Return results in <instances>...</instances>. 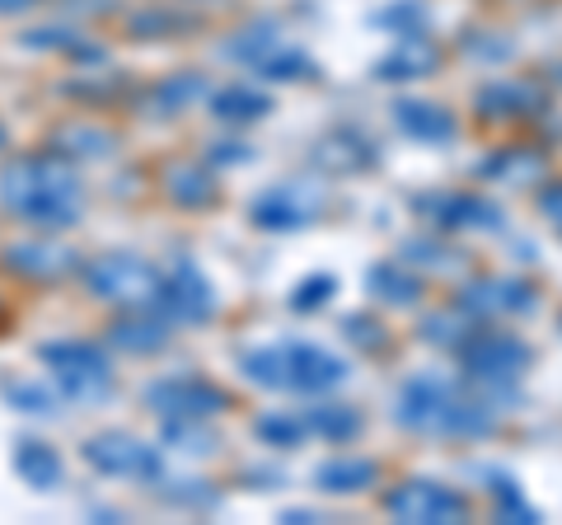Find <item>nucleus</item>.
I'll return each instance as SVG.
<instances>
[{
    "label": "nucleus",
    "instance_id": "obj_1",
    "mask_svg": "<svg viewBox=\"0 0 562 525\" xmlns=\"http://www.w3.org/2000/svg\"><path fill=\"white\" fill-rule=\"evenodd\" d=\"M0 206L38 231H70L80 221V179L61 150L20 155L0 169Z\"/></svg>",
    "mask_w": 562,
    "mask_h": 525
},
{
    "label": "nucleus",
    "instance_id": "obj_2",
    "mask_svg": "<svg viewBox=\"0 0 562 525\" xmlns=\"http://www.w3.org/2000/svg\"><path fill=\"white\" fill-rule=\"evenodd\" d=\"M394 417L422 436H483L497 423L487 404L469 399L460 384L441 376H413L394 399Z\"/></svg>",
    "mask_w": 562,
    "mask_h": 525
},
{
    "label": "nucleus",
    "instance_id": "obj_3",
    "mask_svg": "<svg viewBox=\"0 0 562 525\" xmlns=\"http://www.w3.org/2000/svg\"><path fill=\"white\" fill-rule=\"evenodd\" d=\"M244 380L258 390H286V394H328L347 380V361L333 357L319 343H268L239 357Z\"/></svg>",
    "mask_w": 562,
    "mask_h": 525
},
{
    "label": "nucleus",
    "instance_id": "obj_4",
    "mask_svg": "<svg viewBox=\"0 0 562 525\" xmlns=\"http://www.w3.org/2000/svg\"><path fill=\"white\" fill-rule=\"evenodd\" d=\"M38 361L52 371L57 390L76 404H103L113 394V366L103 357V347L80 343V338H61V343H43Z\"/></svg>",
    "mask_w": 562,
    "mask_h": 525
},
{
    "label": "nucleus",
    "instance_id": "obj_5",
    "mask_svg": "<svg viewBox=\"0 0 562 525\" xmlns=\"http://www.w3.org/2000/svg\"><path fill=\"white\" fill-rule=\"evenodd\" d=\"M85 287H90L94 301L146 310V305L160 301L165 272L150 268V262L136 258V254H103V258H94L90 268H85Z\"/></svg>",
    "mask_w": 562,
    "mask_h": 525
},
{
    "label": "nucleus",
    "instance_id": "obj_6",
    "mask_svg": "<svg viewBox=\"0 0 562 525\" xmlns=\"http://www.w3.org/2000/svg\"><path fill=\"white\" fill-rule=\"evenodd\" d=\"M324 206H328V192L314 179H286V183H272L268 192H258L249 206V221L258 231H305V225L324 216Z\"/></svg>",
    "mask_w": 562,
    "mask_h": 525
},
{
    "label": "nucleus",
    "instance_id": "obj_7",
    "mask_svg": "<svg viewBox=\"0 0 562 525\" xmlns=\"http://www.w3.org/2000/svg\"><path fill=\"white\" fill-rule=\"evenodd\" d=\"M80 455H85V465H94L99 474H109V479L155 483V479L165 474L160 450L146 446L132 432H99V436H90V442L80 446Z\"/></svg>",
    "mask_w": 562,
    "mask_h": 525
},
{
    "label": "nucleus",
    "instance_id": "obj_8",
    "mask_svg": "<svg viewBox=\"0 0 562 525\" xmlns=\"http://www.w3.org/2000/svg\"><path fill=\"white\" fill-rule=\"evenodd\" d=\"M384 512L394 521H408V525H454L469 516V502L436 479H408L384 498Z\"/></svg>",
    "mask_w": 562,
    "mask_h": 525
},
{
    "label": "nucleus",
    "instance_id": "obj_9",
    "mask_svg": "<svg viewBox=\"0 0 562 525\" xmlns=\"http://www.w3.org/2000/svg\"><path fill=\"white\" fill-rule=\"evenodd\" d=\"M464 371L483 384H506L516 380L525 366H530V347H525L516 334H497V328H483V334H469L464 347Z\"/></svg>",
    "mask_w": 562,
    "mask_h": 525
},
{
    "label": "nucleus",
    "instance_id": "obj_10",
    "mask_svg": "<svg viewBox=\"0 0 562 525\" xmlns=\"http://www.w3.org/2000/svg\"><path fill=\"white\" fill-rule=\"evenodd\" d=\"M146 404L160 417H216L231 409V394L198 376H173V380L146 384Z\"/></svg>",
    "mask_w": 562,
    "mask_h": 525
},
{
    "label": "nucleus",
    "instance_id": "obj_11",
    "mask_svg": "<svg viewBox=\"0 0 562 525\" xmlns=\"http://www.w3.org/2000/svg\"><path fill=\"white\" fill-rule=\"evenodd\" d=\"M155 310H165L173 324H202V320L216 314V291H211V282L198 272V262L179 258L165 272V287H160V301H155Z\"/></svg>",
    "mask_w": 562,
    "mask_h": 525
},
{
    "label": "nucleus",
    "instance_id": "obj_12",
    "mask_svg": "<svg viewBox=\"0 0 562 525\" xmlns=\"http://www.w3.org/2000/svg\"><path fill=\"white\" fill-rule=\"evenodd\" d=\"M0 262H5V272L29 277V282H61V277H70L80 268V258L70 254L66 244H52V239H20V244H10V249L0 254Z\"/></svg>",
    "mask_w": 562,
    "mask_h": 525
},
{
    "label": "nucleus",
    "instance_id": "obj_13",
    "mask_svg": "<svg viewBox=\"0 0 562 525\" xmlns=\"http://www.w3.org/2000/svg\"><path fill=\"white\" fill-rule=\"evenodd\" d=\"M454 305L464 314H479V320H487V314H525L535 310V287L520 282V277H479L460 291Z\"/></svg>",
    "mask_w": 562,
    "mask_h": 525
},
{
    "label": "nucleus",
    "instance_id": "obj_14",
    "mask_svg": "<svg viewBox=\"0 0 562 525\" xmlns=\"http://www.w3.org/2000/svg\"><path fill=\"white\" fill-rule=\"evenodd\" d=\"M422 212L431 216V225L441 231H497L502 212L487 198H473V192H436V198L417 202Z\"/></svg>",
    "mask_w": 562,
    "mask_h": 525
},
{
    "label": "nucleus",
    "instance_id": "obj_15",
    "mask_svg": "<svg viewBox=\"0 0 562 525\" xmlns=\"http://www.w3.org/2000/svg\"><path fill=\"white\" fill-rule=\"evenodd\" d=\"M169 338H173V320L165 310H155V305L122 314V320H113V328H109V343H117L122 353H132V357L160 353Z\"/></svg>",
    "mask_w": 562,
    "mask_h": 525
},
{
    "label": "nucleus",
    "instance_id": "obj_16",
    "mask_svg": "<svg viewBox=\"0 0 562 525\" xmlns=\"http://www.w3.org/2000/svg\"><path fill=\"white\" fill-rule=\"evenodd\" d=\"M394 127L403 136H413V142H431V146H441L460 132L450 109H441V103H422V99H398L394 103Z\"/></svg>",
    "mask_w": 562,
    "mask_h": 525
},
{
    "label": "nucleus",
    "instance_id": "obj_17",
    "mask_svg": "<svg viewBox=\"0 0 562 525\" xmlns=\"http://www.w3.org/2000/svg\"><path fill=\"white\" fill-rule=\"evenodd\" d=\"M436 62H441V52H436V43L427 38V33H398L394 52L380 62V80H417V76H431Z\"/></svg>",
    "mask_w": 562,
    "mask_h": 525
},
{
    "label": "nucleus",
    "instance_id": "obj_18",
    "mask_svg": "<svg viewBox=\"0 0 562 525\" xmlns=\"http://www.w3.org/2000/svg\"><path fill=\"white\" fill-rule=\"evenodd\" d=\"M14 469H20V479L33 488V493H52V488L66 479L61 455L52 450L47 442H38V436H24V442H14Z\"/></svg>",
    "mask_w": 562,
    "mask_h": 525
},
{
    "label": "nucleus",
    "instance_id": "obj_19",
    "mask_svg": "<svg viewBox=\"0 0 562 525\" xmlns=\"http://www.w3.org/2000/svg\"><path fill=\"white\" fill-rule=\"evenodd\" d=\"M165 192L179 206H188V212H198V206H216V179H211L206 165H169L165 169Z\"/></svg>",
    "mask_w": 562,
    "mask_h": 525
},
{
    "label": "nucleus",
    "instance_id": "obj_20",
    "mask_svg": "<svg viewBox=\"0 0 562 525\" xmlns=\"http://www.w3.org/2000/svg\"><path fill=\"white\" fill-rule=\"evenodd\" d=\"M206 109L221 122H258V118L272 113V99L262 90H254V85H221V90H211Z\"/></svg>",
    "mask_w": 562,
    "mask_h": 525
},
{
    "label": "nucleus",
    "instance_id": "obj_21",
    "mask_svg": "<svg viewBox=\"0 0 562 525\" xmlns=\"http://www.w3.org/2000/svg\"><path fill=\"white\" fill-rule=\"evenodd\" d=\"M380 479V465L375 460H357V455H342V460H324L314 469V483H319V493H361V488H371Z\"/></svg>",
    "mask_w": 562,
    "mask_h": 525
},
{
    "label": "nucleus",
    "instance_id": "obj_22",
    "mask_svg": "<svg viewBox=\"0 0 562 525\" xmlns=\"http://www.w3.org/2000/svg\"><path fill=\"white\" fill-rule=\"evenodd\" d=\"M371 160H375L371 146H366L361 136H351V132H328L324 142H314V165L328 169V174H357Z\"/></svg>",
    "mask_w": 562,
    "mask_h": 525
},
{
    "label": "nucleus",
    "instance_id": "obj_23",
    "mask_svg": "<svg viewBox=\"0 0 562 525\" xmlns=\"http://www.w3.org/2000/svg\"><path fill=\"white\" fill-rule=\"evenodd\" d=\"M198 99H211V85H206L198 71H179V76H169V80H160V85H150L146 109H150V113H183V109H192Z\"/></svg>",
    "mask_w": 562,
    "mask_h": 525
},
{
    "label": "nucleus",
    "instance_id": "obj_24",
    "mask_svg": "<svg viewBox=\"0 0 562 525\" xmlns=\"http://www.w3.org/2000/svg\"><path fill=\"white\" fill-rule=\"evenodd\" d=\"M281 47H286V38L277 33V24H249V29H239V38L225 43V57L244 62V66H254V71H258V66L268 57H277Z\"/></svg>",
    "mask_w": 562,
    "mask_h": 525
},
{
    "label": "nucleus",
    "instance_id": "obj_25",
    "mask_svg": "<svg viewBox=\"0 0 562 525\" xmlns=\"http://www.w3.org/2000/svg\"><path fill=\"white\" fill-rule=\"evenodd\" d=\"M366 287H371V295H380L384 305H417V295H422V282L403 262H375Z\"/></svg>",
    "mask_w": 562,
    "mask_h": 525
},
{
    "label": "nucleus",
    "instance_id": "obj_26",
    "mask_svg": "<svg viewBox=\"0 0 562 525\" xmlns=\"http://www.w3.org/2000/svg\"><path fill=\"white\" fill-rule=\"evenodd\" d=\"M539 109V94L530 90V85H487V90L479 94V113L502 122V118H525Z\"/></svg>",
    "mask_w": 562,
    "mask_h": 525
},
{
    "label": "nucleus",
    "instance_id": "obj_27",
    "mask_svg": "<svg viewBox=\"0 0 562 525\" xmlns=\"http://www.w3.org/2000/svg\"><path fill=\"white\" fill-rule=\"evenodd\" d=\"M52 150L80 155V160H103V155L113 150V132L90 127V122H66V127H57V136H52Z\"/></svg>",
    "mask_w": 562,
    "mask_h": 525
},
{
    "label": "nucleus",
    "instance_id": "obj_28",
    "mask_svg": "<svg viewBox=\"0 0 562 525\" xmlns=\"http://www.w3.org/2000/svg\"><path fill=\"white\" fill-rule=\"evenodd\" d=\"M305 427L319 432L324 442H351L361 432V413L351 404H314L305 409Z\"/></svg>",
    "mask_w": 562,
    "mask_h": 525
},
{
    "label": "nucleus",
    "instance_id": "obj_29",
    "mask_svg": "<svg viewBox=\"0 0 562 525\" xmlns=\"http://www.w3.org/2000/svg\"><path fill=\"white\" fill-rule=\"evenodd\" d=\"M0 394H5L10 409L33 413V417H47V413L61 409V394H52L47 384H38V380H5L0 384Z\"/></svg>",
    "mask_w": 562,
    "mask_h": 525
},
{
    "label": "nucleus",
    "instance_id": "obj_30",
    "mask_svg": "<svg viewBox=\"0 0 562 525\" xmlns=\"http://www.w3.org/2000/svg\"><path fill=\"white\" fill-rule=\"evenodd\" d=\"M487 179H506V183H535L539 174H543V155L535 150H502V155H492V160L483 165Z\"/></svg>",
    "mask_w": 562,
    "mask_h": 525
},
{
    "label": "nucleus",
    "instance_id": "obj_31",
    "mask_svg": "<svg viewBox=\"0 0 562 525\" xmlns=\"http://www.w3.org/2000/svg\"><path fill=\"white\" fill-rule=\"evenodd\" d=\"M160 436L169 446L188 450V455H211V450H216V436L206 432V417H165Z\"/></svg>",
    "mask_w": 562,
    "mask_h": 525
},
{
    "label": "nucleus",
    "instance_id": "obj_32",
    "mask_svg": "<svg viewBox=\"0 0 562 525\" xmlns=\"http://www.w3.org/2000/svg\"><path fill=\"white\" fill-rule=\"evenodd\" d=\"M305 417H295V413H262L258 417V436L268 446H281V450H291V446H301L305 442Z\"/></svg>",
    "mask_w": 562,
    "mask_h": 525
},
{
    "label": "nucleus",
    "instance_id": "obj_33",
    "mask_svg": "<svg viewBox=\"0 0 562 525\" xmlns=\"http://www.w3.org/2000/svg\"><path fill=\"white\" fill-rule=\"evenodd\" d=\"M473 334L469 328V314L454 305V310H446V314H431L427 324H422V338L427 343H441V347H464V338Z\"/></svg>",
    "mask_w": 562,
    "mask_h": 525
},
{
    "label": "nucleus",
    "instance_id": "obj_34",
    "mask_svg": "<svg viewBox=\"0 0 562 525\" xmlns=\"http://www.w3.org/2000/svg\"><path fill=\"white\" fill-rule=\"evenodd\" d=\"M310 71H314V66H310V57L301 47H281L277 57H268L258 66V76H268V80H305Z\"/></svg>",
    "mask_w": 562,
    "mask_h": 525
},
{
    "label": "nucleus",
    "instance_id": "obj_35",
    "mask_svg": "<svg viewBox=\"0 0 562 525\" xmlns=\"http://www.w3.org/2000/svg\"><path fill=\"white\" fill-rule=\"evenodd\" d=\"M492 498H497V516H512V521H525V525L535 521V506L516 493V483H512V479L492 474Z\"/></svg>",
    "mask_w": 562,
    "mask_h": 525
},
{
    "label": "nucleus",
    "instance_id": "obj_36",
    "mask_svg": "<svg viewBox=\"0 0 562 525\" xmlns=\"http://www.w3.org/2000/svg\"><path fill=\"white\" fill-rule=\"evenodd\" d=\"M338 291V282L324 272V277H305L301 287L291 291V310H301V314H310V310H319V305H328V295Z\"/></svg>",
    "mask_w": 562,
    "mask_h": 525
},
{
    "label": "nucleus",
    "instance_id": "obj_37",
    "mask_svg": "<svg viewBox=\"0 0 562 525\" xmlns=\"http://www.w3.org/2000/svg\"><path fill=\"white\" fill-rule=\"evenodd\" d=\"M342 334H347L351 343H361V347H384L380 328H375L371 320H361V314H347V320H342Z\"/></svg>",
    "mask_w": 562,
    "mask_h": 525
},
{
    "label": "nucleus",
    "instance_id": "obj_38",
    "mask_svg": "<svg viewBox=\"0 0 562 525\" xmlns=\"http://www.w3.org/2000/svg\"><path fill=\"white\" fill-rule=\"evenodd\" d=\"M539 206H543V216H549L558 231H562V183H553V188H543L539 192Z\"/></svg>",
    "mask_w": 562,
    "mask_h": 525
},
{
    "label": "nucleus",
    "instance_id": "obj_39",
    "mask_svg": "<svg viewBox=\"0 0 562 525\" xmlns=\"http://www.w3.org/2000/svg\"><path fill=\"white\" fill-rule=\"evenodd\" d=\"M29 5H33V0H0V14H20Z\"/></svg>",
    "mask_w": 562,
    "mask_h": 525
},
{
    "label": "nucleus",
    "instance_id": "obj_40",
    "mask_svg": "<svg viewBox=\"0 0 562 525\" xmlns=\"http://www.w3.org/2000/svg\"><path fill=\"white\" fill-rule=\"evenodd\" d=\"M281 521H291V525H310V521H319V516H310V512H281Z\"/></svg>",
    "mask_w": 562,
    "mask_h": 525
},
{
    "label": "nucleus",
    "instance_id": "obj_41",
    "mask_svg": "<svg viewBox=\"0 0 562 525\" xmlns=\"http://www.w3.org/2000/svg\"><path fill=\"white\" fill-rule=\"evenodd\" d=\"M0 146H5V127H0Z\"/></svg>",
    "mask_w": 562,
    "mask_h": 525
}]
</instances>
